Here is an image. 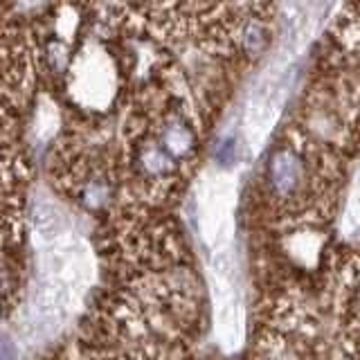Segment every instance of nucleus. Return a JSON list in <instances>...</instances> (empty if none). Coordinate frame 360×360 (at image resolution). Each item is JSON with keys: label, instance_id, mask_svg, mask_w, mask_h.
I'll return each mask as SVG.
<instances>
[{"label": "nucleus", "instance_id": "obj_2", "mask_svg": "<svg viewBox=\"0 0 360 360\" xmlns=\"http://www.w3.org/2000/svg\"><path fill=\"white\" fill-rule=\"evenodd\" d=\"M212 290H214V326H217V338L223 349L234 352V349L241 347L245 335V311L228 268L223 266L217 268Z\"/></svg>", "mask_w": 360, "mask_h": 360}, {"label": "nucleus", "instance_id": "obj_1", "mask_svg": "<svg viewBox=\"0 0 360 360\" xmlns=\"http://www.w3.org/2000/svg\"><path fill=\"white\" fill-rule=\"evenodd\" d=\"M234 187L228 178H210L198 191V228L212 250H228L234 232Z\"/></svg>", "mask_w": 360, "mask_h": 360}, {"label": "nucleus", "instance_id": "obj_5", "mask_svg": "<svg viewBox=\"0 0 360 360\" xmlns=\"http://www.w3.org/2000/svg\"><path fill=\"white\" fill-rule=\"evenodd\" d=\"M124 360H146V358H142V356H129V358H124Z\"/></svg>", "mask_w": 360, "mask_h": 360}, {"label": "nucleus", "instance_id": "obj_3", "mask_svg": "<svg viewBox=\"0 0 360 360\" xmlns=\"http://www.w3.org/2000/svg\"><path fill=\"white\" fill-rule=\"evenodd\" d=\"M268 187L270 194L279 202H292L307 191L309 160L302 146H279L268 160Z\"/></svg>", "mask_w": 360, "mask_h": 360}, {"label": "nucleus", "instance_id": "obj_4", "mask_svg": "<svg viewBox=\"0 0 360 360\" xmlns=\"http://www.w3.org/2000/svg\"><path fill=\"white\" fill-rule=\"evenodd\" d=\"M342 230L349 236L360 234V176L356 180L352 194H349V198H347V207H345V217H342Z\"/></svg>", "mask_w": 360, "mask_h": 360}]
</instances>
